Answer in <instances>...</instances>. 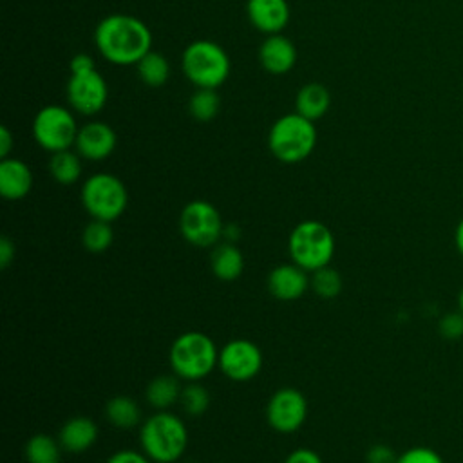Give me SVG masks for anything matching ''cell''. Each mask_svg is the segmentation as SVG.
<instances>
[{
  "instance_id": "obj_8",
  "label": "cell",
  "mask_w": 463,
  "mask_h": 463,
  "mask_svg": "<svg viewBox=\"0 0 463 463\" xmlns=\"http://www.w3.org/2000/svg\"><path fill=\"white\" fill-rule=\"evenodd\" d=\"M78 130L72 112L61 105H47L33 119L34 141L51 154L69 150L76 143Z\"/></svg>"
},
{
  "instance_id": "obj_2",
  "label": "cell",
  "mask_w": 463,
  "mask_h": 463,
  "mask_svg": "<svg viewBox=\"0 0 463 463\" xmlns=\"http://www.w3.org/2000/svg\"><path fill=\"white\" fill-rule=\"evenodd\" d=\"M139 443L154 463H174L188 447V429L177 414L159 411L141 423Z\"/></svg>"
},
{
  "instance_id": "obj_25",
  "label": "cell",
  "mask_w": 463,
  "mask_h": 463,
  "mask_svg": "<svg viewBox=\"0 0 463 463\" xmlns=\"http://www.w3.org/2000/svg\"><path fill=\"white\" fill-rule=\"evenodd\" d=\"M29 463H61V445L49 434H34L25 443Z\"/></svg>"
},
{
  "instance_id": "obj_3",
  "label": "cell",
  "mask_w": 463,
  "mask_h": 463,
  "mask_svg": "<svg viewBox=\"0 0 463 463\" xmlns=\"http://www.w3.org/2000/svg\"><path fill=\"white\" fill-rule=\"evenodd\" d=\"M168 360L175 376L186 382H199L219 365V351L208 335L186 331L172 342Z\"/></svg>"
},
{
  "instance_id": "obj_40",
  "label": "cell",
  "mask_w": 463,
  "mask_h": 463,
  "mask_svg": "<svg viewBox=\"0 0 463 463\" xmlns=\"http://www.w3.org/2000/svg\"><path fill=\"white\" fill-rule=\"evenodd\" d=\"M458 309L463 313V288L459 289V295H458Z\"/></svg>"
},
{
  "instance_id": "obj_31",
  "label": "cell",
  "mask_w": 463,
  "mask_h": 463,
  "mask_svg": "<svg viewBox=\"0 0 463 463\" xmlns=\"http://www.w3.org/2000/svg\"><path fill=\"white\" fill-rule=\"evenodd\" d=\"M396 463H445L439 452L430 447H411L398 454Z\"/></svg>"
},
{
  "instance_id": "obj_34",
  "label": "cell",
  "mask_w": 463,
  "mask_h": 463,
  "mask_svg": "<svg viewBox=\"0 0 463 463\" xmlns=\"http://www.w3.org/2000/svg\"><path fill=\"white\" fill-rule=\"evenodd\" d=\"M284 463H324V461L318 456V452L302 447V449H295L293 452H289L288 458L284 459Z\"/></svg>"
},
{
  "instance_id": "obj_17",
  "label": "cell",
  "mask_w": 463,
  "mask_h": 463,
  "mask_svg": "<svg viewBox=\"0 0 463 463\" xmlns=\"http://www.w3.org/2000/svg\"><path fill=\"white\" fill-rule=\"evenodd\" d=\"M33 188V170L16 157H5L0 163V194L7 201H20Z\"/></svg>"
},
{
  "instance_id": "obj_29",
  "label": "cell",
  "mask_w": 463,
  "mask_h": 463,
  "mask_svg": "<svg viewBox=\"0 0 463 463\" xmlns=\"http://www.w3.org/2000/svg\"><path fill=\"white\" fill-rule=\"evenodd\" d=\"M179 405L188 416H201L210 405V392L197 382H188L181 389Z\"/></svg>"
},
{
  "instance_id": "obj_9",
  "label": "cell",
  "mask_w": 463,
  "mask_h": 463,
  "mask_svg": "<svg viewBox=\"0 0 463 463\" xmlns=\"http://www.w3.org/2000/svg\"><path fill=\"white\" fill-rule=\"evenodd\" d=\"M222 228L224 222L221 219L219 210L203 199L190 201L184 204L179 215V230L181 235L186 242L199 246V248H208L219 244L222 239Z\"/></svg>"
},
{
  "instance_id": "obj_28",
  "label": "cell",
  "mask_w": 463,
  "mask_h": 463,
  "mask_svg": "<svg viewBox=\"0 0 463 463\" xmlns=\"http://www.w3.org/2000/svg\"><path fill=\"white\" fill-rule=\"evenodd\" d=\"M309 288L320 298L329 300V298H335V297L340 295V291H342V277H340V273L335 268L324 266V268H320V269L311 273Z\"/></svg>"
},
{
  "instance_id": "obj_4",
  "label": "cell",
  "mask_w": 463,
  "mask_h": 463,
  "mask_svg": "<svg viewBox=\"0 0 463 463\" xmlns=\"http://www.w3.org/2000/svg\"><path fill=\"white\" fill-rule=\"evenodd\" d=\"M317 145L315 121L306 119L298 112L280 116L269 128V152L282 163L304 161Z\"/></svg>"
},
{
  "instance_id": "obj_21",
  "label": "cell",
  "mask_w": 463,
  "mask_h": 463,
  "mask_svg": "<svg viewBox=\"0 0 463 463\" xmlns=\"http://www.w3.org/2000/svg\"><path fill=\"white\" fill-rule=\"evenodd\" d=\"M179 376L174 374H161L150 380L145 391V398L154 407L156 411H166L174 403H179L181 396V385H179Z\"/></svg>"
},
{
  "instance_id": "obj_18",
  "label": "cell",
  "mask_w": 463,
  "mask_h": 463,
  "mask_svg": "<svg viewBox=\"0 0 463 463\" xmlns=\"http://www.w3.org/2000/svg\"><path fill=\"white\" fill-rule=\"evenodd\" d=\"M98 439V425L87 416L69 418L58 434V441L63 450L80 454L89 450Z\"/></svg>"
},
{
  "instance_id": "obj_6",
  "label": "cell",
  "mask_w": 463,
  "mask_h": 463,
  "mask_svg": "<svg viewBox=\"0 0 463 463\" xmlns=\"http://www.w3.org/2000/svg\"><path fill=\"white\" fill-rule=\"evenodd\" d=\"M184 76L197 89H217L230 76V58L226 51L212 40L188 43L181 56Z\"/></svg>"
},
{
  "instance_id": "obj_35",
  "label": "cell",
  "mask_w": 463,
  "mask_h": 463,
  "mask_svg": "<svg viewBox=\"0 0 463 463\" xmlns=\"http://www.w3.org/2000/svg\"><path fill=\"white\" fill-rule=\"evenodd\" d=\"M14 259V242L9 237H2L0 239V266L2 269H5Z\"/></svg>"
},
{
  "instance_id": "obj_15",
  "label": "cell",
  "mask_w": 463,
  "mask_h": 463,
  "mask_svg": "<svg viewBox=\"0 0 463 463\" xmlns=\"http://www.w3.org/2000/svg\"><path fill=\"white\" fill-rule=\"evenodd\" d=\"M246 13L251 25L266 34L280 33L289 22L288 0H248Z\"/></svg>"
},
{
  "instance_id": "obj_38",
  "label": "cell",
  "mask_w": 463,
  "mask_h": 463,
  "mask_svg": "<svg viewBox=\"0 0 463 463\" xmlns=\"http://www.w3.org/2000/svg\"><path fill=\"white\" fill-rule=\"evenodd\" d=\"M241 237V226L237 222H228L222 228V239L228 242H235Z\"/></svg>"
},
{
  "instance_id": "obj_33",
  "label": "cell",
  "mask_w": 463,
  "mask_h": 463,
  "mask_svg": "<svg viewBox=\"0 0 463 463\" xmlns=\"http://www.w3.org/2000/svg\"><path fill=\"white\" fill-rule=\"evenodd\" d=\"M105 463H152V459L143 450L137 452V450L123 449V450L110 454Z\"/></svg>"
},
{
  "instance_id": "obj_32",
  "label": "cell",
  "mask_w": 463,
  "mask_h": 463,
  "mask_svg": "<svg viewBox=\"0 0 463 463\" xmlns=\"http://www.w3.org/2000/svg\"><path fill=\"white\" fill-rule=\"evenodd\" d=\"M396 459H398V454L385 443L373 445L365 454L367 463H396Z\"/></svg>"
},
{
  "instance_id": "obj_26",
  "label": "cell",
  "mask_w": 463,
  "mask_h": 463,
  "mask_svg": "<svg viewBox=\"0 0 463 463\" xmlns=\"http://www.w3.org/2000/svg\"><path fill=\"white\" fill-rule=\"evenodd\" d=\"M114 241V230L109 221L92 219L81 232L83 248L90 253H103Z\"/></svg>"
},
{
  "instance_id": "obj_24",
  "label": "cell",
  "mask_w": 463,
  "mask_h": 463,
  "mask_svg": "<svg viewBox=\"0 0 463 463\" xmlns=\"http://www.w3.org/2000/svg\"><path fill=\"white\" fill-rule=\"evenodd\" d=\"M137 76L148 87H163L170 76V63L165 54L150 51L137 63Z\"/></svg>"
},
{
  "instance_id": "obj_11",
  "label": "cell",
  "mask_w": 463,
  "mask_h": 463,
  "mask_svg": "<svg viewBox=\"0 0 463 463\" xmlns=\"http://www.w3.org/2000/svg\"><path fill=\"white\" fill-rule=\"evenodd\" d=\"M65 94L69 105L76 112L83 116H94L105 107L109 87L105 78L96 69H92L87 72H71Z\"/></svg>"
},
{
  "instance_id": "obj_10",
  "label": "cell",
  "mask_w": 463,
  "mask_h": 463,
  "mask_svg": "<svg viewBox=\"0 0 463 463\" xmlns=\"http://www.w3.org/2000/svg\"><path fill=\"white\" fill-rule=\"evenodd\" d=\"M307 418V400L293 387L275 391L266 407V420L271 429L282 434L298 430Z\"/></svg>"
},
{
  "instance_id": "obj_13",
  "label": "cell",
  "mask_w": 463,
  "mask_h": 463,
  "mask_svg": "<svg viewBox=\"0 0 463 463\" xmlns=\"http://www.w3.org/2000/svg\"><path fill=\"white\" fill-rule=\"evenodd\" d=\"M118 145V136L114 128L105 121H89L80 127L76 136V152L89 161L107 159Z\"/></svg>"
},
{
  "instance_id": "obj_27",
  "label": "cell",
  "mask_w": 463,
  "mask_h": 463,
  "mask_svg": "<svg viewBox=\"0 0 463 463\" xmlns=\"http://www.w3.org/2000/svg\"><path fill=\"white\" fill-rule=\"evenodd\" d=\"M221 107V98L215 89H197L190 101H188V110L194 119L206 123L212 121Z\"/></svg>"
},
{
  "instance_id": "obj_37",
  "label": "cell",
  "mask_w": 463,
  "mask_h": 463,
  "mask_svg": "<svg viewBox=\"0 0 463 463\" xmlns=\"http://www.w3.org/2000/svg\"><path fill=\"white\" fill-rule=\"evenodd\" d=\"M14 145V137L7 127H0V157H9Z\"/></svg>"
},
{
  "instance_id": "obj_20",
  "label": "cell",
  "mask_w": 463,
  "mask_h": 463,
  "mask_svg": "<svg viewBox=\"0 0 463 463\" xmlns=\"http://www.w3.org/2000/svg\"><path fill=\"white\" fill-rule=\"evenodd\" d=\"M329 105H331V94L327 87L322 83H317V81L306 83L297 92L295 109L300 116H304L309 121L320 119L329 110Z\"/></svg>"
},
{
  "instance_id": "obj_23",
  "label": "cell",
  "mask_w": 463,
  "mask_h": 463,
  "mask_svg": "<svg viewBox=\"0 0 463 463\" xmlns=\"http://www.w3.org/2000/svg\"><path fill=\"white\" fill-rule=\"evenodd\" d=\"M81 156L78 152L61 150L54 152L49 161V172L51 177L60 184H72L81 175Z\"/></svg>"
},
{
  "instance_id": "obj_5",
  "label": "cell",
  "mask_w": 463,
  "mask_h": 463,
  "mask_svg": "<svg viewBox=\"0 0 463 463\" xmlns=\"http://www.w3.org/2000/svg\"><path fill=\"white\" fill-rule=\"evenodd\" d=\"M288 250L291 262L313 273L324 266H329L335 255V235L327 224L307 219L291 230Z\"/></svg>"
},
{
  "instance_id": "obj_14",
  "label": "cell",
  "mask_w": 463,
  "mask_h": 463,
  "mask_svg": "<svg viewBox=\"0 0 463 463\" xmlns=\"http://www.w3.org/2000/svg\"><path fill=\"white\" fill-rule=\"evenodd\" d=\"M309 288L307 271L295 262L279 264L268 275V289L269 293L284 302L300 298Z\"/></svg>"
},
{
  "instance_id": "obj_12",
  "label": "cell",
  "mask_w": 463,
  "mask_h": 463,
  "mask_svg": "<svg viewBox=\"0 0 463 463\" xmlns=\"http://www.w3.org/2000/svg\"><path fill=\"white\" fill-rule=\"evenodd\" d=\"M219 369L233 382H248L262 369V351L246 338H233L219 351Z\"/></svg>"
},
{
  "instance_id": "obj_19",
  "label": "cell",
  "mask_w": 463,
  "mask_h": 463,
  "mask_svg": "<svg viewBox=\"0 0 463 463\" xmlns=\"http://www.w3.org/2000/svg\"><path fill=\"white\" fill-rule=\"evenodd\" d=\"M210 266L217 279L232 282L241 277L244 269V255L235 246V242H219L213 246V251L210 255Z\"/></svg>"
},
{
  "instance_id": "obj_7",
  "label": "cell",
  "mask_w": 463,
  "mask_h": 463,
  "mask_svg": "<svg viewBox=\"0 0 463 463\" xmlns=\"http://www.w3.org/2000/svg\"><path fill=\"white\" fill-rule=\"evenodd\" d=\"M81 204L92 219L116 221L128 204V194L119 177L109 172H98L87 177L81 186Z\"/></svg>"
},
{
  "instance_id": "obj_1",
  "label": "cell",
  "mask_w": 463,
  "mask_h": 463,
  "mask_svg": "<svg viewBox=\"0 0 463 463\" xmlns=\"http://www.w3.org/2000/svg\"><path fill=\"white\" fill-rule=\"evenodd\" d=\"M94 43L107 61L114 65H136L152 51V33L139 18L116 13L98 24Z\"/></svg>"
},
{
  "instance_id": "obj_36",
  "label": "cell",
  "mask_w": 463,
  "mask_h": 463,
  "mask_svg": "<svg viewBox=\"0 0 463 463\" xmlns=\"http://www.w3.org/2000/svg\"><path fill=\"white\" fill-rule=\"evenodd\" d=\"M96 69L94 60L89 54H76L71 60V72H87Z\"/></svg>"
},
{
  "instance_id": "obj_30",
  "label": "cell",
  "mask_w": 463,
  "mask_h": 463,
  "mask_svg": "<svg viewBox=\"0 0 463 463\" xmlns=\"http://www.w3.org/2000/svg\"><path fill=\"white\" fill-rule=\"evenodd\" d=\"M438 333L445 340H459L463 336V313L449 311L438 320Z\"/></svg>"
},
{
  "instance_id": "obj_16",
  "label": "cell",
  "mask_w": 463,
  "mask_h": 463,
  "mask_svg": "<svg viewBox=\"0 0 463 463\" xmlns=\"http://www.w3.org/2000/svg\"><path fill=\"white\" fill-rule=\"evenodd\" d=\"M259 61L269 74H286L297 63V49L284 34H268L259 49Z\"/></svg>"
},
{
  "instance_id": "obj_22",
  "label": "cell",
  "mask_w": 463,
  "mask_h": 463,
  "mask_svg": "<svg viewBox=\"0 0 463 463\" xmlns=\"http://www.w3.org/2000/svg\"><path fill=\"white\" fill-rule=\"evenodd\" d=\"M105 418L112 427L127 430L137 427L143 414L137 402L130 396H114L105 405Z\"/></svg>"
},
{
  "instance_id": "obj_39",
  "label": "cell",
  "mask_w": 463,
  "mask_h": 463,
  "mask_svg": "<svg viewBox=\"0 0 463 463\" xmlns=\"http://www.w3.org/2000/svg\"><path fill=\"white\" fill-rule=\"evenodd\" d=\"M454 244H456L458 253L463 257V219H459V222L456 224V230H454Z\"/></svg>"
}]
</instances>
